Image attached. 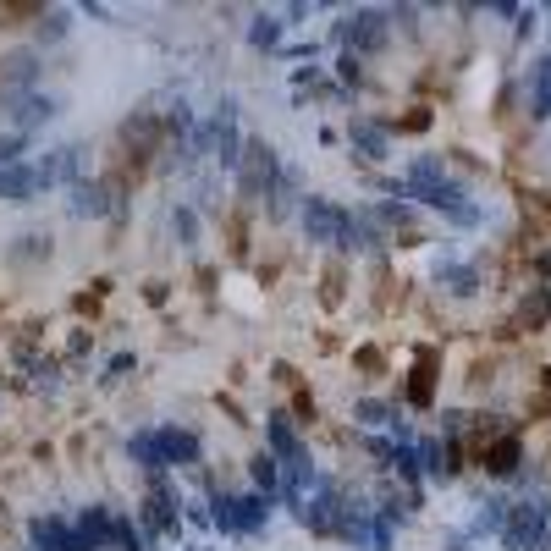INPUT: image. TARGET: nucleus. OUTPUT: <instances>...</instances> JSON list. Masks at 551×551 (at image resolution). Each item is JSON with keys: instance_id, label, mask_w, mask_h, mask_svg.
Wrapping results in <instances>:
<instances>
[{"instance_id": "nucleus-21", "label": "nucleus", "mask_w": 551, "mask_h": 551, "mask_svg": "<svg viewBox=\"0 0 551 551\" xmlns=\"http://www.w3.org/2000/svg\"><path fill=\"white\" fill-rule=\"evenodd\" d=\"M353 414H359V424H392V408H381V403H359Z\"/></svg>"}, {"instance_id": "nucleus-16", "label": "nucleus", "mask_w": 551, "mask_h": 551, "mask_svg": "<svg viewBox=\"0 0 551 551\" xmlns=\"http://www.w3.org/2000/svg\"><path fill=\"white\" fill-rule=\"evenodd\" d=\"M254 485H260V496H282V463L254 458Z\"/></svg>"}, {"instance_id": "nucleus-9", "label": "nucleus", "mask_w": 551, "mask_h": 551, "mask_svg": "<svg viewBox=\"0 0 551 551\" xmlns=\"http://www.w3.org/2000/svg\"><path fill=\"white\" fill-rule=\"evenodd\" d=\"M66 210L72 215H111L116 198H111L105 182H78V188H72V198H66Z\"/></svg>"}, {"instance_id": "nucleus-18", "label": "nucleus", "mask_w": 551, "mask_h": 551, "mask_svg": "<svg viewBox=\"0 0 551 551\" xmlns=\"http://www.w3.org/2000/svg\"><path fill=\"white\" fill-rule=\"evenodd\" d=\"M22 149H28V138H22V133H0V171L22 166Z\"/></svg>"}, {"instance_id": "nucleus-6", "label": "nucleus", "mask_w": 551, "mask_h": 551, "mask_svg": "<svg viewBox=\"0 0 551 551\" xmlns=\"http://www.w3.org/2000/svg\"><path fill=\"white\" fill-rule=\"evenodd\" d=\"M50 111H56V105H50V99H44V94H17V99H6V116H12V133H22V138H28V133L39 128V121H50Z\"/></svg>"}, {"instance_id": "nucleus-11", "label": "nucleus", "mask_w": 551, "mask_h": 551, "mask_svg": "<svg viewBox=\"0 0 551 551\" xmlns=\"http://www.w3.org/2000/svg\"><path fill=\"white\" fill-rule=\"evenodd\" d=\"M353 149H359V155L364 160H386V128H381V121H353Z\"/></svg>"}, {"instance_id": "nucleus-5", "label": "nucleus", "mask_w": 551, "mask_h": 551, "mask_svg": "<svg viewBox=\"0 0 551 551\" xmlns=\"http://www.w3.org/2000/svg\"><path fill=\"white\" fill-rule=\"evenodd\" d=\"M44 188H50V182H44L39 160H34V166L22 160V166H6V171H0V198H12V205H28V198L44 193Z\"/></svg>"}, {"instance_id": "nucleus-8", "label": "nucleus", "mask_w": 551, "mask_h": 551, "mask_svg": "<svg viewBox=\"0 0 551 551\" xmlns=\"http://www.w3.org/2000/svg\"><path fill=\"white\" fill-rule=\"evenodd\" d=\"M155 441H160V458H166V469H171V463H198V436H193V431H177V424H160V431H155Z\"/></svg>"}, {"instance_id": "nucleus-12", "label": "nucleus", "mask_w": 551, "mask_h": 551, "mask_svg": "<svg viewBox=\"0 0 551 551\" xmlns=\"http://www.w3.org/2000/svg\"><path fill=\"white\" fill-rule=\"evenodd\" d=\"M270 453H276V458H282V463H287V458H298V453H304V441H298V436H292V424H287V414H270Z\"/></svg>"}, {"instance_id": "nucleus-10", "label": "nucleus", "mask_w": 551, "mask_h": 551, "mask_svg": "<svg viewBox=\"0 0 551 551\" xmlns=\"http://www.w3.org/2000/svg\"><path fill=\"white\" fill-rule=\"evenodd\" d=\"M518 441L513 436H496V441H485V469L496 474V480H508V474H518Z\"/></svg>"}, {"instance_id": "nucleus-1", "label": "nucleus", "mask_w": 551, "mask_h": 551, "mask_svg": "<svg viewBox=\"0 0 551 551\" xmlns=\"http://www.w3.org/2000/svg\"><path fill=\"white\" fill-rule=\"evenodd\" d=\"M265 518H270V496H227L221 491L215 496V530H227V535H254L265 530Z\"/></svg>"}, {"instance_id": "nucleus-19", "label": "nucleus", "mask_w": 551, "mask_h": 551, "mask_svg": "<svg viewBox=\"0 0 551 551\" xmlns=\"http://www.w3.org/2000/svg\"><path fill=\"white\" fill-rule=\"evenodd\" d=\"M408 403H431V364H419V369H414V381H408Z\"/></svg>"}, {"instance_id": "nucleus-13", "label": "nucleus", "mask_w": 551, "mask_h": 551, "mask_svg": "<svg viewBox=\"0 0 551 551\" xmlns=\"http://www.w3.org/2000/svg\"><path fill=\"white\" fill-rule=\"evenodd\" d=\"M128 453L149 469V474H166V458H160V441H155V431H138L133 441H128Z\"/></svg>"}, {"instance_id": "nucleus-3", "label": "nucleus", "mask_w": 551, "mask_h": 551, "mask_svg": "<svg viewBox=\"0 0 551 551\" xmlns=\"http://www.w3.org/2000/svg\"><path fill=\"white\" fill-rule=\"evenodd\" d=\"M39 171H44V182H72V188H78V182H83V171H89V149H83V144L50 149V155L39 160Z\"/></svg>"}, {"instance_id": "nucleus-15", "label": "nucleus", "mask_w": 551, "mask_h": 551, "mask_svg": "<svg viewBox=\"0 0 551 551\" xmlns=\"http://www.w3.org/2000/svg\"><path fill=\"white\" fill-rule=\"evenodd\" d=\"M414 453H419V463H424V474H431V480H446V474H453V463H446V446H441V441H419Z\"/></svg>"}, {"instance_id": "nucleus-17", "label": "nucleus", "mask_w": 551, "mask_h": 551, "mask_svg": "<svg viewBox=\"0 0 551 551\" xmlns=\"http://www.w3.org/2000/svg\"><path fill=\"white\" fill-rule=\"evenodd\" d=\"M441 282L453 287L458 298H469V292H474V270H469V265H441Z\"/></svg>"}, {"instance_id": "nucleus-23", "label": "nucleus", "mask_w": 551, "mask_h": 551, "mask_svg": "<svg viewBox=\"0 0 551 551\" xmlns=\"http://www.w3.org/2000/svg\"><path fill=\"white\" fill-rule=\"evenodd\" d=\"M177 232H182V237H188V243H193V232H198V221H193V215H188V210H177Z\"/></svg>"}, {"instance_id": "nucleus-7", "label": "nucleus", "mask_w": 551, "mask_h": 551, "mask_svg": "<svg viewBox=\"0 0 551 551\" xmlns=\"http://www.w3.org/2000/svg\"><path fill=\"white\" fill-rule=\"evenodd\" d=\"M342 34H347V44L353 50H381V39H386V12H353L342 22Z\"/></svg>"}, {"instance_id": "nucleus-24", "label": "nucleus", "mask_w": 551, "mask_h": 551, "mask_svg": "<svg viewBox=\"0 0 551 551\" xmlns=\"http://www.w3.org/2000/svg\"><path fill=\"white\" fill-rule=\"evenodd\" d=\"M337 66H342V78H347V83H359V56H342Z\"/></svg>"}, {"instance_id": "nucleus-14", "label": "nucleus", "mask_w": 551, "mask_h": 551, "mask_svg": "<svg viewBox=\"0 0 551 551\" xmlns=\"http://www.w3.org/2000/svg\"><path fill=\"white\" fill-rule=\"evenodd\" d=\"M502 524H508V502L496 496V502H480V513H474V524H469V530H474V535H496Z\"/></svg>"}, {"instance_id": "nucleus-22", "label": "nucleus", "mask_w": 551, "mask_h": 551, "mask_svg": "<svg viewBox=\"0 0 551 551\" xmlns=\"http://www.w3.org/2000/svg\"><path fill=\"white\" fill-rule=\"evenodd\" d=\"M61 551H94V540H89L83 530H66V535H61Z\"/></svg>"}, {"instance_id": "nucleus-4", "label": "nucleus", "mask_w": 551, "mask_h": 551, "mask_svg": "<svg viewBox=\"0 0 551 551\" xmlns=\"http://www.w3.org/2000/svg\"><path fill=\"white\" fill-rule=\"evenodd\" d=\"M276 171H282V166H276V155H270L265 144H248L243 149V193L248 198H265V188L276 182Z\"/></svg>"}, {"instance_id": "nucleus-20", "label": "nucleus", "mask_w": 551, "mask_h": 551, "mask_svg": "<svg viewBox=\"0 0 551 551\" xmlns=\"http://www.w3.org/2000/svg\"><path fill=\"white\" fill-rule=\"evenodd\" d=\"M276 39H282V28H276L270 17H254V44H260V50H270Z\"/></svg>"}, {"instance_id": "nucleus-2", "label": "nucleus", "mask_w": 551, "mask_h": 551, "mask_svg": "<svg viewBox=\"0 0 551 551\" xmlns=\"http://www.w3.org/2000/svg\"><path fill=\"white\" fill-rule=\"evenodd\" d=\"M502 540L513 551H546V502H508Z\"/></svg>"}]
</instances>
